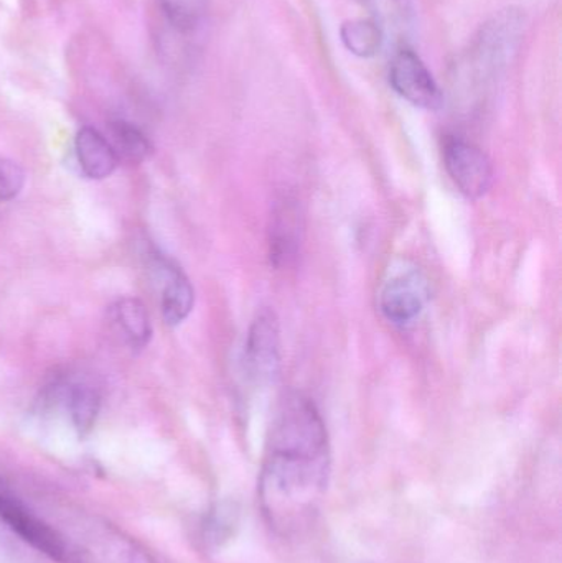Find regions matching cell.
Returning a JSON list of instances; mask_svg holds the SVG:
<instances>
[{"label":"cell","mask_w":562,"mask_h":563,"mask_svg":"<svg viewBox=\"0 0 562 563\" xmlns=\"http://www.w3.org/2000/svg\"><path fill=\"white\" fill-rule=\"evenodd\" d=\"M79 168L91 180H102L112 175L119 161L108 139L92 128L79 129L75 141Z\"/></svg>","instance_id":"30bf717a"},{"label":"cell","mask_w":562,"mask_h":563,"mask_svg":"<svg viewBox=\"0 0 562 563\" xmlns=\"http://www.w3.org/2000/svg\"><path fill=\"white\" fill-rule=\"evenodd\" d=\"M330 472L329 432L320 410L304 394H287L274 413L257 479V501L267 526L283 538L312 526Z\"/></svg>","instance_id":"6da1fadb"},{"label":"cell","mask_w":562,"mask_h":563,"mask_svg":"<svg viewBox=\"0 0 562 563\" xmlns=\"http://www.w3.org/2000/svg\"><path fill=\"white\" fill-rule=\"evenodd\" d=\"M0 521L23 542L53 562L71 563V552L59 529L46 521L0 476Z\"/></svg>","instance_id":"277c9868"},{"label":"cell","mask_w":562,"mask_h":563,"mask_svg":"<svg viewBox=\"0 0 562 563\" xmlns=\"http://www.w3.org/2000/svg\"><path fill=\"white\" fill-rule=\"evenodd\" d=\"M343 45L360 58H370L382 49L383 29L373 19L349 20L340 29Z\"/></svg>","instance_id":"5bb4252c"},{"label":"cell","mask_w":562,"mask_h":563,"mask_svg":"<svg viewBox=\"0 0 562 563\" xmlns=\"http://www.w3.org/2000/svg\"><path fill=\"white\" fill-rule=\"evenodd\" d=\"M112 321L125 343L134 350L147 346L152 338L151 318L147 308L137 298L125 297L111 308Z\"/></svg>","instance_id":"8fae6325"},{"label":"cell","mask_w":562,"mask_h":563,"mask_svg":"<svg viewBox=\"0 0 562 563\" xmlns=\"http://www.w3.org/2000/svg\"><path fill=\"white\" fill-rule=\"evenodd\" d=\"M25 185V172L16 162L0 155V201L19 197Z\"/></svg>","instance_id":"ac0fdd59"},{"label":"cell","mask_w":562,"mask_h":563,"mask_svg":"<svg viewBox=\"0 0 562 563\" xmlns=\"http://www.w3.org/2000/svg\"><path fill=\"white\" fill-rule=\"evenodd\" d=\"M66 409L73 426L81 435L91 432L101 410V394L89 384H76L66 393Z\"/></svg>","instance_id":"9a60e30c"},{"label":"cell","mask_w":562,"mask_h":563,"mask_svg":"<svg viewBox=\"0 0 562 563\" xmlns=\"http://www.w3.org/2000/svg\"><path fill=\"white\" fill-rule=\"evenodd\" d=\"M363 2L375 13L373 20L378 23L403 25L411 15L412 0H363Z\"/></svg>","instance_id":"e0dca14e"},{"label":"cell","mask_w":562,"mask_h":563,"mask_svg":"<svg viewBox=\"0 0 562 563\" xmlns=\"http://www.w3.org/2000/svg\"><path fill=\"white\" fill-rule=\"evenodd\" d=\"M428 288L416 276L389 280L379 295V308L389 323L406 327L425 310Z\"/></svg>","instance_id":"9c48e42d"},{"label":"cell","mask_w":562,"mask_h":563,"mask_svg":"<svg viewBox=\"0 0 562 563\" xmlns=\"http://www.w3.org/2000/svg\"><path fill=\"white\" fill-rule=\"evenodd\" d=\"M244 361L256 383H273L280 371V328L271 308L257 311L247 331Z\"/></svg>","instance_id":"52a82bcc"},{"label":"cell","mask_w":562,"mask_h":563,"mask_svg":"<svg viewBox=\"0 0 562 563\" xmlns=\"http://www.w3.org/2000/svg\"><path fill=\"white\" fill-rule=\"evenodd\" d=\"M210 2L211 0H158L165 19L180 32L197 29Z\"/></svg>","instance_id":"2e32d148"},{"label":"cell","mask_w":562,"mask_h":563,"mask_svg":"<svg viewBox=\"0 0 562 563\" xmlns=\"http://www.w3.org/2000/svg\"><path fill=\"white\" fill-rule=\"evenodd\" d=\"M304 213L296 198L277 201L269 224V260L276 269L296 263L304 241Z\"/></svg>","instance_id":"ba28073f"},{"label":"cell","mask_w":562,"mask_h":563,"mask_svg":"<svg viewBox=\"0 0 562 563\" xmlns=\"http://www.w3.org/2000/svg\"><path fill=\"white\" fill-rule=\"evenodd\" d=\"M71 552V563H158L134 538L102 519L75 516L56 526Z\"/></svg>","instance_id":"3957f363"},{"label":"cell","mask_w":562,"mask_h":563,"mask_svg":"<svg viewBox=\"0 0 562 563\" xmlns=\"http://www.w3.org/2000/svg\"><path fill=\"white\" fill-rule=\"evenodd\" d=\"M106 139H108L118 161L142 164L152 154V144L147 135L131 122H111L109 124V135Z\"/></svg>","instance_id":"4fadbf2b"},{"label":"cell","mask_w":562,"mask_h":563,"mask_svg":"<svg viewBox=\"0 0 562 563\" xmlns=\"http://www.w3.org/2000/svg\"><path fill=\"white\" fill-rule=\"evenodd\" d=\"M444 165L455 187L471 200L484 197L494 184V167L482 148L464 139L451 137L444 145Z\"/></svg>","instance_id":"8992f818"},{"label":"cell","mask_w":562,"mask_h":563,"mask_svg":"<svg viewBox=\"0 0 562 563\" xmlns=\"http://www.w3.org/2000/svg\"><path fill=\"white\" fill-rule=\"evenodd\" d=\"M389 85L416 108L436 111L444 102V95L432 73L418 53L399 49L389 63Z\"/></svg>","instance_id":"5b68a950"},{"label":"cell","mask_w":562,"mask_h":563,"mask_svg":"<svg viewBox=\"0 0 562 563\" xmlns=\"http://www.w3.org/2000/svg\"><path fill=\"white\" fill-rule=\"evenodd\" d=\"M195 290L188 277L177 267L168 264L167 282L162 291V314L168 327H177L187 320L194 310Z\"/></svg>","instance_id":"7c38bea8"},{"label":"cell","mask_w":562,"mask_h":563,"mask_svg":"<svg viewBox=\"0 0 562 563\" xmlns=\"http://www.w3.org/2000/svg\"><path fill=\"white\" fill-rule=\"evenodd\" d=\"M525 16L520 10L495 13L475 33L469 48L454 65L455 79L472 86H487L507 71L524 42Z\"/></svg>","instance_id":"7a4b0ae2"}]
</instances>
